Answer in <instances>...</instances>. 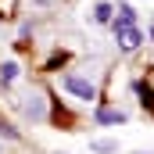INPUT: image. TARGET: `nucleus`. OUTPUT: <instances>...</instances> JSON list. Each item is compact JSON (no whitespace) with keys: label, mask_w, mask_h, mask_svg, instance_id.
<instances>
[{"label":"nucleus","mask_w":154,"mask_h":154,"mask_svg":"<svg viewBox=\"0 0 154 154\" xmlns=\"http://www.w3.org/2000/svg\"><path fill=\"white\" fill-rule=\"evenodd\" d=\"M61 86H65L72 97H79V100H97V86H93L90 79H82V75H65Z\"/></svg>","instance_id":"1"},{"label":"nucleus","mask_w":154,"mask_h":154,"mask_svg":"<svg viewBox=\"0 0 154 154\" xmlns=\"http://www.w3.org/2000/svg\"><path fill=\"white\" fill-rule=\"evenodd\" d=\"M115 39H118V47L125 50V54H133L140 43H143V32L136 29V25H129V29H122V32H115Z\"/></svg>","instance_id":"2"},{"label":"nucleus","mask_w":154,"mask_h":154,"mask_svg":"<svg viewBox=\"0 0 154 154\" xmlns=\"http://www.w3.org/2000/svg\"><path fill=\"white\" fill-rule=\"evenodd\" d=\"M129 25H136V11L129 4H118V18H111V32H122Z\"/></svg>","instance_id":"3"},{"label":"nucleus","mask_w":154,"mask_h":154,"mask_svg":"<svg viewBox=\"0 0 154 154\" xmlns=\"http://www.w3.org/2000/svg\"><path fill=\"white\" fill-rule=\"evenodd\" d=\"M111 14H115V7H111L108 0H97V4H93V22H97V25H111Z\"/></svg>","instance_id":"4"},{"label":"nucleus","mask_w":154,"mask_h":154,"mask_svg":"<svg viewBox=\"0 0 154 154\" xmlns=\"http://www.w3.org/2000/svg\"><path fill=\"white\" fill-rule=\"evenodd\" d=\"M97 125H122L125 122V111H108V108H97Z\"/></svg>","instance_id":"5"},{"label":"nucleus","mask_w":154,"mask_h":154,"mask_svg":"<svg viewBox=\"0 0 154 154\" xmlns=\"http://www.w3.org/2000/svg\"><path fill=\"white\" fill-rule=\"evenodd\" d=\"M18 79V61H4L0 65V86H11Z\"/></svg>","instance_id":"6"},{"label":"nucleus","mask_w":154,"mask_h":154,"mask_svg":"<svg viewBox=\"0 0 154 154\" xmlns=\"http://www.w3.org/2000/svg\"><path fill=\"white\" fill-rule=\"evenodd\" d=\"M90 151H97V154H115V151H118V140H90Z\"/></svg>","instance_id":"7"},{"label":"nucleus","mask_w":154,"mask_h":154,"mask_svg":"<svg viewBox=\"0 0 154 154\" xmlns=\"http://www.w3.org/2000/svg\"><path fill=\"white\" fill-rule=\"evenodd\" d=\"M25 115L32 118V122H43V118H47V108H43V100H32V104H25Z\"/></svg>","instance_id":"8"},{"label":"nucleus","mask_w":154,"mask_h":154,"mask_svg":"<svg viewBox=\"0 0 154 154\" xmlns=\"http://www.w3.org/2000/svg\"><path fill=\"white\" fill-rule=\"evenodd\" d=\"M14 14H18V0H0V18L11 22Z\"/></svg>","instance_id":"9"},{"label":"nucleus","mask_w":154,"mask_h":154,"mask_svg":"<svg viewBox=\"0 0 154 154\" xmlns=\"http://www.w3.org/2000/svg\"><path fill=\"white\" fill-rule=\"evenodd\" d=\"M0 136H7V140H22V133H18L14 125H7L4 118H0Z\"/></svg>","instance_id":"10"}]
</instances>
